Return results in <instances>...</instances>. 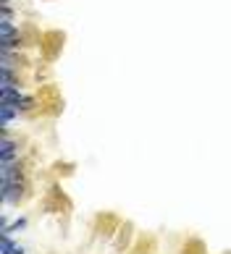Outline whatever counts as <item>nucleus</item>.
Segmentation results:
<instances>
[{"label":"nucleus","mask_w":231,"mask_h":254,"mask_svg":"<svg viewBox=\"0 0 231 254\" xmlns=\"http://www.w3.org/2000/svg\"><path fill=\"white\" fill-rule=\"evenodd\" d=\"M16 152H18L16 142H11L8 137H3V139H0V157H3V162H13Z\"/></svg>","instance_id":"obj_1"},{"label":"nucleus","mask_w":231,"mask_h":254,"mask_svg":"<svg viewBox=\"0 0 231 254\" xmlns=\"http://www.w3.org/2000/svg\"><path fill=\"white\" fill-rule=\"evenodd\" d=\"M3 92V105H16L18 107V102L24 100V95L18 92V87H8V89H0Z\"/></svg>","instance_id":"obj_2"},{"label":"nucleus","mask_w":231,"mask_h":254,"mask_svg":"<svg viewBox=\"0 0 231 254\" xmlns=\"http://www.w3.org/2000/svg\"><path fill=\"white\" fill-rule=\"evenodd\" d=\"M16 113H18V107L16 105H3L0 107V118H3V126H8L16 118Z\"/></svg>","instance_id":"obj_3"}]
</instances>
